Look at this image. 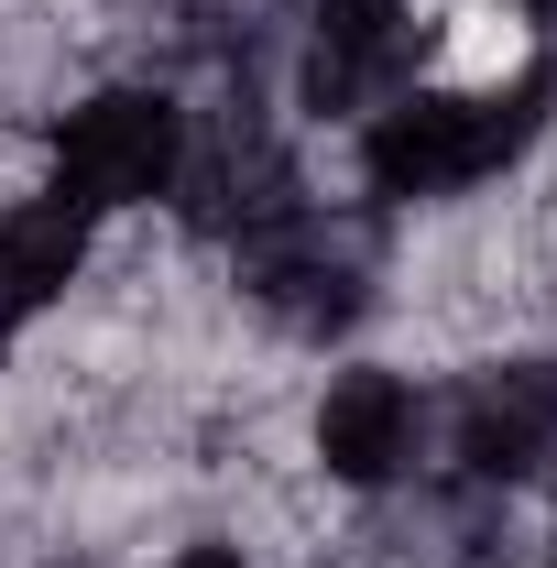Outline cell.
Listing matches in <instances>:
<instances>
[{"label":"cell","instance_id":"3957f363","mask_svg":"<svg viewBox=\"0 0 557 568\" xmlns=\"http://www.w3.org/2000/svg\"><path fill=\"white\" fill-rule=\"evenodd\" d=\"M241 274H252V295L274 306L284 328H306V339L361 317V263H350L317 219H295V209H284L274 230H252V241H241Z\"/></svg>","mask_w":557,"mask_h":568},{"label":"cell","instance_id":"277c9868","mask_svg":"<svg viewBox=\"0 0 557 568\" xmlns=\"http://www.w3.org/2000/svg\"><path fill=\"white\" fill-rule=\"evenodd\" d=\"M459 459L514 481V470H547L557 459V361H514V372H482L470 405H459Z\"/></svg>","mask_w":557,"mask_h":568},{"label":"cell","instance_id":"5b68a950","mask_svg":"<svg viewBox=\"0 0 557 568\" xmlns=\"http://www.w3.org/2000/svg\"><path fill=\"white\" fill-rule=\"evenodd\" d=\"M416 55V33H405V11L394 0H340V11H317V44H306V110H372L394 77Z\"/></svg>","mask_w":557,"mask_h":568},{"label":"cell","instance_id":"52a82bcc","mask_svg":"<svg viewBox=\"0 0 557 568\" xmlns=\"http://www.w3.org/2000/svg\"><path fill=\"white\" fill-rule=\"evenodd\" d=\"M77 263H88V209H67V197L11 209L0 219V328L33 317V306H55L77 284Z\"/></svg>","mask_w":557,"mask_h":568},{"label":"cell","instance_id":"8992f818","mask_svg":"<svg viewBox=\"0 0 557 568\" xmlns=\"http://www.w3.org/2000/svg\"><path fill=\"white\" fill-rule=\"evenodd\" d=\"M317 459L340 470V481H394L405 459H416V394L394 383V372H340L328 383V416H317Z\"/></svg>","mask_w":557,"mask_h":568},{"label":"cell","instance_id":"7a4b0ae2","mask_svg":"<svg viewBox=\"0 0 557 568\" xmlns=\"http://www.w3.org/2000/svg\"><path fill=\"white\" fill-rule=\"evenodd\" d=\"M175 110L153 99V88H110V99H88L67 132H55V197L67 209H132V197H164L175 186Z\"/></svg>","mask_w":557,"mask_h":568},{"label":"cell","instance_id":"ba28073f","mask_svg":"<svg viewBox=\"0 0 557 568\" xmlns=\"http://www.w3.org/2000/svg\"><path fill=\"white\" fill-rule=\"evenodd\" d=\"M175 568H241V558H230V547H198V558H175Z\"/></svg>","mask_w":557,"mask_h":568},{"label":"cell","instance_id":"6da1fadb","mask_svg":"<svg viewBox=\"0 0 557 568\" xmlns=\"http://www.w3.org/2000/svg\"><path fill=\"white\" fill-rule=\"evenodd\" d=\"M536 121H547V77L492 88V99H405V110H383V121H372L361 164H372V186H383V197H448V186L492 175L503 153H525Z\"/></svg>","mask_w":557,"mask_h":568}]
</instances>
